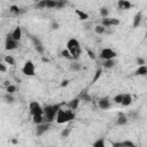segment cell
Here are the masks:
<instances>
[{"label": "cell", "instance_id": "cell-4", "mask_svg": "<svg viewBox=\"0 0 147 147\" xmlns=\"http://www.w3.org/2000/svg\"><path fill=\"white\" fill-rule=\"evenodd\" d=\"M117 52L110 47H103L100 53H99V57L102 60V61H106V60H115L117 57Z\"/></svg>", "mask_w": 147, "mask_h": 147}, {"label": "cell", "instance_id": "cell-40", "mask_svg": "<svg viewBox=\"0 0 147 147\" xmlns=\"http://www.w3.org/2000/svg\"><path fill=\"white\" fill-rule=\"evenodd\" d=\"M0 71H1L2 74H5V72L7 71V67H6V63H5V62H1V63H0Z\"/></svg>", "mask_w": 147, "mask_h": 147}, {"label": "cell", "instance_id": "cell-21", "mask_svg": "<svg viewBox=\"0 0 147 147\" xmlns=\"http://www.w3.org/2000/svg\"><path fill=\"white\" fill-rule=\"evenodd\" d=\"M113 147H134V145L131 141H121V142H114Z\"/></svg>", "mask_w": 147, "mask_h": 147}, {"label": "cell", "instance_id": "cell-6", "mask_svg": "<svg viewBox=\"0 0 147 147\" xmlns=\"http://www.w3.org/2000/svg\"><path fill=\"white\" fill-rule=\"evenodd\" d=\"M22 74L24 76H28V77H32L36 75V64L31 61V60H28L24 62L23 67H22Z\"/></svg>", "mask_w": 147, "mask_h": 147}, {"label": "cell", "instance_id": "cell-26", "mask_svg": "<svg viewBox=\"0 0 147 147\" xmlns=\"http://www.w3.org/2000/svg\"><path fill=\"white\" fill-rule=\"evenodd\" d=\"M92 147H107V146H106V140H105L103 138H99V139H96V140L93 142Z\"/></svg>", "mask_w": 147, "mask_h": 147}, {"label": "cell", "instance_id": "cell-12", "mask_svg": "<svg viewBox=\"0 0 147 147\" xmlns=\"http://www.w3.org/2000/svg\"><path fill=\"white\" fill-rule=\"evenodd\" d=\"M49 124L51 123H42V124H40V125H37V129H36V134L37 136H42L47 130H48V127H49Z\"/></svg>", "mask_w": 147, "mask_h": 147}, {"label": "cell", "instance_id": "cell-14", "mask_svg": "<svg viewBox=\"0 0 147 147\" xmlns=\"http://www.w3.org/2000/svg\"><path fill=\"white\" fill-rule=\"evenodd\" d=\"M80 101H82V100H80V98H75V99L70 100V101H69V103H68V108L75 111L76 109H78Z\"/></svg>", "mask_w": 147, "mask_h": 147}, {"label": "cell", "instance_id": "cell-1", "mask_svg": "<svg viewBox=\"0 0 147 147\" xmlns=\"http://www.w3.org/2000/svg\"><path fill=\"white\" fill-rule=\"evenodd\" d=\"M65 48L72 55L74 61H77L80 57V55H82V46H80V42L78 41V39H76V38L68 39V41L65 44Z\"/></svg>", "mask_w": 147, "mask_h": 147}, {"label": "cell", "instance_id": "cell-16", "mask_svg": "<svg viewBox=\"0 0 147 147\" xmlns=\"http://www.w3.org/2000/svg\"><path fill=\"white\" fill-rule=\"evenodd\" d=\"M127 121H129L127 116H126L125 114L121 113V114L117 116V118H116V124L119 125V126H122V125H125V124L127 123Z\"/></svg>", "mask_w": 147, "mask_h": 147}, {"label": "cell", "instance_id": "cell-20", "mask_svg": "<svg viewBox=\"0 0 147 147\" xmlns=\"http://www.w3.org/2000/svg\"><path fill=\"white\" fill-rule=\"evenodd\" d=\"M115 65H116V61L115 60H106V61H102V67L105 69H113Z\"/></svg>", "mask_w": 147, "mask_h": 147}, {"label": "cell", "instance_id": "cell-13", "mask_svg": "<svg viewBox=\"0 0 147 147\" xmlns=\"http://www.w3.org/2000/svg\"><path fill=\"white\" fill-rule=\"evenodd\" d=\"M132 6H133V5H132L130 1H126V0H119V1L117 2V7H118V9H121V10L131 9Z\"/></svg>", "mask_w": 147, "mask_h": 147}, {"label": "cell", "instance_id": "cell-2", "mask_svg": "<svg viewBox=\"0 0 147 147\" xmlns=\"http://www.w3.org/2000/svg\"><path fill=\"white\" fill-rule=\"evenodd\" d=\"M62 107V103H55V105H47L44 107V118L46 123H52L55 121L56 115Z\"/></svg>", "mask_w": 147, "mask_h": 147}, {"label": "cell", "instance_id": "cell-35", "mask_svg": "<svg viewBox=\"0 0 147 147\" xmlns=\"http://www.w3.org/2000/svg\"><path fill=\"white\" fill-rule=\"evenodd\" d=\"M136 62H137L138 67H140V65H145V64H146V60H145L144 57H141V56H138L137 60H136Z\"/></svg>", "mask_w": 147, "mask_h": 147}, {"label": "cell", "instance_id": "cell-27", "mask_svg": "<svg viewBox=\"0 0 147 147\" xmlns=\"http://www.w3.org/2000/svg\"><path fill=\"white\" fill-rule=\"evenodd\" d=\"M3 62H5L7 65H15V59H14L11 55H5Z\"/></svg>", "mask_w": 147, "mask_h": 147}, {"label": "cell", "instance_id": "cell-18", "mask_svg": "<svg viewBox=\"0 0 147 147\" xmlns=\"http://www.w3.org/2000/svg\"><path fill=\"white\" fill-rule=\"evenodd\" d=\"M69 69L74 72H78L82 70V64L78 61H71V63L69 64Z\"/></svg>", "mask_w": 147, "mask_h": 147}, {"label": "cell", "instance_id": "cell-17", "mask_svg": "<svg viewBox=\"0 0 147 147\" xmlns=\"http://www.w3.org/2000/svg\"><path fill=\"white\" fill-rule=\"evenodd\" d=\"M141 20H142V14H141V11H139V13H137V14L133 16L132 26H133V28H138V26L140 25V23H141Z\"/></svg>", "mask_w": 147, "mask_h": 147}, {"label": "cell", "instance_id": "cell-38", "mask_svg": "<svg viewBox=\"0 0 147 147\" xmlns=\"http://www.w3.org/2000/svg\"><path fill=\"white\" fill-rule=\"evenodd\" d=\"M70 131H71V129H70V127H67V129H64V130H62V131H61V136L65 138V137H68V136H69Z\"/></svg>", "mask_w": 147, "mask_h": 147}, {"label": "cell", "instance_id": "cell-9", "mask_svg": "<svg viewBox=\"0 0 147 147\" xmlns=\"http://www.w3.org/2000/svg\"><path fill=\"white\" fill-rule=\"evenodd\" d=\"M98 106H99L100 109H102V110H107V109L110 108V106H111V101H110V99H109L108 96H103V98H101V99L98 101Z\"/></svg>", "mask_w": 147, "mask_h": 147}, {"label": "cell", "instance_id": "cell-29", "mask_svg": "<svg viewBox=\"0 0 147 147\" xmlns=\"http://www.w3.org/2000/svg\"><path fill=\"white\" fill-rule=\"evenodd\" d=\"M61 55L64 57V59H67V60H70V61H74V57H72V55L70 54V52L65 48V49H63L62 52H61Z\"/></svg>", "mask_w": 147, "mask_h": 147}, {"label": "cell", "instance_id": "cell-39", "mask_svg": "<svg viewBox=\"0 0 147 147\" xmlns=\"http://www.w3.org/2000/svg\"><path fill=\"white\" fill-rule=\"evenodd\" d=\"M87 54H88V57H90V59H92V60H95V59H96V55H95V53H94V52H92V51L87 49Z\"/></svg>", "mask_w": 147, "mask_h": 147}, {"label": "cell", "instance_id": "cell-28", "mask_svg": "<svg viewBox=\"0 0 147 147\" xmlns=\"http://www.w3.org/2000/svg\"><path fill=\"white\" fill-rule=\"evenodd\" d=\"M32 122L36 125H40V124L45 123V118H44V116H33L32 117Z\"/></svg>", "mask_w": 147, "mask_h": 147}, {"label": "cell", "instance_id": "cell-25", "mask_svg": "<svg viewBox=\"0 0 147 147\" xmlns=\"http://www.w3.org/2000/svg\"><path fill=\"white\" fill-rule=\"evenodd\" d=\"M9 13H10V14H13V15H20V14L22 13V9H21L18 6L13 5V6H10V7H9Z\"/></svg>", "mask_w": 147, "mask_h": 147}, {"label": "cell", "instance_id": "cell-43", "mask_svg": "<svg viewBox=\"0 0 147 147\" xmlns=\"http://www.w3.org/2000/svg\"><path fill=\"white\" fill-rule=\"evenodd\" d=\"M49 147H52V146H49Z\"/></svg>", "mask_w": 147, "mask_h": 147}, {"label": "cell", "instance_id": "cell-36", "mask_svg": "<svg viewBox=\"0 0 147 147\" xmlns=\"http://www.w3.org/2000/svg\"><path fill=\"white\" fill-rule=\"evenodd\" d=\"M79 98H80V100H83V101H86V102L91 101V98H90V95H88L86 92H85V93H83V94H82Z\"/></svg>", "mask_w": 147, "mask_h": 147}, {"label": "cell", "instance_id": "cell-7", "mask_svg": "<svg viewBox=\"0 0 147 147\" xmlns=\"http://www.w3.org/2000/svg\"><path fill=\"white\" fill-rule=\"evenodd\" d=\"M17 47H18V42L13 39V37H11L10 33H8L6 36V38H5V49H7V51H14Z\"/></svg>", "mask_w": 147, "mask_h": 147}, {"label": "cell", "instance_id": "cell-32", "mask_svg": "<svg viewBox=\"0 0 147 147\" xmlns=\"http://www.w3.org/2000/svg\"><path fill=\"white\" fill-rule=\"evenodd\" d=\"M99 13H100V16H101L102 18H107L108 15H109V10H108L106 7H101L100 10H99Z\"/></svg>", "mask_w": 147, "mask_h": 147}, {"label": "cell", "instance_id": "cell-23", "mask_svg": "<svg viewBox=\"0 0 147 147\" xmlns=\"http://www.w3.org/2000/svg\"><path fill=\"white\" fill-rule=\"evenodd\" d=\"M136 75H138V76H146L147 75V65L145 64V65L138 67L137 70H136Z\"/></svg>", "mask_w": 147, "mask_h": 147}, {"label": "cell", "instance_id": "cell-37", "mask_svg": "<svg viewBox=\"0 0 147 147\" xmlns=\"http://www.w3.org/2000/svg\"><path fill=\"white\" fill-rule=\"evenodd\" d=\"M101 74H102V70L99 68L96 71H95V75H94V78H93V82H96L98 79H99V77L101 76Z\"/></svg>", "mask_w": 147, "mask_h": 147}, {"label": "cell", "instance_id": "cell-19", "mask_svg": "<svg viewBox=\"0 0 147 147\" xmlns=\"http://www.w3.org/2000/svg\"><path fill=\"white\" fill-rule=\"evenodd\" d=\"M75 14H76V15L78 16V18L82 20V21H86V20L88 18V14L85 13L84 10H82V9H76V10H75Z\"/></svg>", "mask_w": 147, "mask_h": 147}, {"label": "cell", "instance_id": "cell-3", "mask_svg": "<svg viewBox=\"0 0 147 147\" xmlns=\"http://www.w3.org/2000/svg\"><path fill=\"white\" fill-rule=\"evenodd\" d=\"M76 117L75 115V111L71 110V109H64V108H60L57 115H56V118H55V122L57 124H67V123H70L71 121H74Z\"/></svg>", "mask_w": 147, "mask_h": 147}, {"label": "cell", "instance_id": "cell-10", "mask_svg": "<svg viewBox=\"0 0 147 147\" xmlns=\"http://www.w3.org/2000/svg\"><path fill=\"white\" fill-rule=\"evenodd\" d=\"M10 34H11V37H13V39L14 40H16L17 42L22 39V37H23V31H22V28L21 26H15L14 28V30L10 32Z\"/></svg>", "mask_w": 147, "mask_h": 147}, {"label": "cell", "instance_id": "cell-15", "mask_svg": "<svg viewBox=\"0 0 147 147\" xmlns=\"http://www.w3.org/2000/svg\"><path fill=\"white\" fill-rule=\"evenodd\" d=\"M132 101H133V99L130 93H123V101H122L123 107H129L132 103Z\"/></svg>", "mask_w": 147, "mask_h": 147}, {"label": "cell", "instance_id": "cell-34", "mask_svg": "<svg viewBox=\"0 0 147 147\" xmlns=\"http://www.w3.org/2000/svg\"><path fill=\"white\" fill-rule=\"evenodd\" d=\"M36 7L39 8V9H45V8H46V0L38 1V2L36 3Z\"/></svg>", "mask_w": 147, "mask_h": 147}, {"label": "cell", "instance_id": "cell-42", "mask_svg": "<svg viewBox=\"0 0 147 147\" xmlns=\"http://www.w3.org/2000/svg\"><path fill=\"white\" fill-rule=\"evenodd\" d=\"M68 83H69V80H63V82L61 83V86H67Z\"/></svg>", "mask_w": 147, "mask_h": 147}, {"label": "cell", "instance_id": "cell-8", "mask_svg": "<svg viewBox=\"0 0 147 147\" xmlns=\"http://www.w3.org/2000/svg\"><path fill=\"white\" fill-rule=\"evenodd\" d=\"M101 24L105 28H113V26L119 25V20L116 17H107V18H102Z\"/></svg>", "mask_w": 147, "mask_h": 147}, {"label": "cell", "instance_id": "cell-31", "mask_svg": "<svg viewBox=\"0 0 147 147\" xmlns=\"http://www.w3.org/2000/svg\"><path fill=\"white\" fill-rule=\"evenodd\" d=\"M113 101L117 105H122V101H123V93H118L116 94L114 98H113Z\"/></svg>", "mask_w": 147, "mask_h": 147}, {"label": "cell", "instance_id": "cell-33", "mask_svg": "<svg viewBox=\"0 0 147 147\" xmlns=\"http://www.w3.org/2000/svg\"><path fill=\"white\" fill-rule=\"evenodd\" d=\"M3 99L6 100V102H8V103H13L14 102V96H13V94H8V93H6V95L3 96Z\"/></svg>", "mask_w": 147, "mask_h": 147}, {"label": "cell", "instance_id": "cell-11", "mask_svg": "<svg viewBox=\"0 0 147 147\" xmlns=\"http://www.w3.org/2000/svg\"><path fill=\"white\" fill-rule=\"evenodd\" d=\"M31 40H32V44H33L34 49H36L38 53L42 54V53H44V46H42L41 41H40V40H39L37 37H31Z\"/></svg>", "mask_w": 147, "mask_h": 147}, {"label": "cell", "instance_id": "cell-30", "mask_svg": "<svg viewBox=\"0 0 147 147\" xmlns=\"http://www.w3.org/2000/svg\"><path fill=\"white\" fill-rule=\"evenodd\" d=\"M16 91H17V86L14 84H10L8 87H6V93H8V94H14Z\"/></svg>", "mask_w": 147, "mask_h": 147}, {"label": "cell", "instance_id": "cell-22", "mask_svg": "<svg viewBox=\"0 0 147 147\" xmlns=\"http://www.w3.org/2000/svg\"><path fill=\"white\" fill-rule=\"evenodd\" d=\"M59 7V0H46V8L53 9Z\"/></svg>", "mask_w": 147, "mask_h": 147}, {"label": "cell", "instance_id": "cell-5", "mask_svg": "<svg viewBox=\"0 0 147 147\" xmlns=\"http://www.w3.org/2000/svg\"><path fill=\"white\" fill-rule=\"evenodd\" d=\"M29 113H30L31 117H33V116H44V107L38 101H30Z\"/></svg>", "mask_w": 147, "mask_h": 147}, {"label": "cell", "instance_id": "cell-24", "mask_svg": "<svg viewBox=\"0 0 147 147\" xmlns=\"http://www.w3.org/2000/svg\"><path fill=\"white\" fill-rule=\"evenodd\" d=\"M106 31H107V28H105L101 23H100V24H96V25L94 26V32H95L96 34H103Z\"/></svg>", "mask_w": 147, "mask_h": 147}, {"label": "cell", "instance_id": "cell-41", "mask_svg": "<svg viewBox=\"0 0 147 147\" xmlns=\"http://www.w3.org/2000/svg\"><path fill=\"white\" fill-rule=\"evenodd\" d=\"M51 28H52L53 30H57V29L60 28V24H59L57 22H54V21H53V22L51 23Z\"/></svg>", "mask_w": 147, "mask_h": 147}]
</instances>
